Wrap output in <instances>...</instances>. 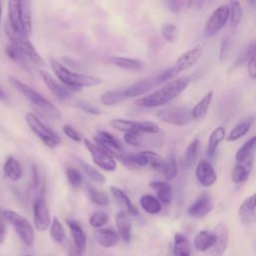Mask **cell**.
Instances as JSON below:
<instances>
[{
  "instance_id": "obj_38",
  "label": "cell",
  "mask_w": 256,
  "mask_h": 256,
  "mask_svg": "<svg viewBox=\"0 0 256 256\" xmlns=\"http://www.w3.org/2000/svg\"><path fill=\"white\" fill-rule=\"evenodd\" d=\"M5 53L12 61L18 63L19 65H21L25 68H29L28 60H30V59L21 50H19L15 45H13L12 43L6 45Z\"/></svg>"
},
{
  "instance_id": "obj_29",
  "label": "cell",
  "mask_w": 256,
  "mask_h": 256,
  "mask_svg": "<svg viewBox=\"0 0 256 256\" xmlns=\"http://www.w3.org/2000/svg\"><path fill=\"white\" fill-rule=\"evenodd\" d=\"M150 188L156 191L157 198L163 204H169L172 200V187L167 182L152 181L149 184Z\"/></svg>"
},
{
  "instance_id": "obj_34",
  "label": "cell",
  "mask_w": 256,
  "mask_h": 256,
  "mask_svg": "<svg viewBox=\"0 0 256 256\" xmlns=\"http://www.w3.org/2000/svg\"><path fill=\"white\" fill-rule=\"evenodd\" d=\"M224 138H225V129H224V127L219 126V127L215 128L212 131V133L209 136L208 146H207V154L210 157L214 156L219 144L224 140Z\"/></svg>"
},
{
  "instance_id": "obj_31",
  "label": "cell",
  "mask_w": 256,
  "mask_h": 256,
  "mask_svg": "<svg viewBox=\"0 0 256 256\" xmlns=\"http://www.w3.org/2000/svg\"><path fill=\"white\" fill-rule=\"evenodd\" d=\"M253 121H254V117L250 116V117H247V118L243 119L242 121L238 122L233 127V129L230 131L229 135L227 136V140L228 141H236L239 138H241L242 136H244L245 134H247L250 130V127H251Z\"/></svg>"
},
{
  "instance_id": "obj_53",
  "label": "cell",
  "mask_w": 256,
  "mask_h": 256,
  "mask_svg": "<svg viewBox=\"0 0 256 256\" xmlns=\"http://www.w3.org/2000/svg\"><path fill=\"white\" fill-rule=\"evenodd\" d=\"M193 0H169L168 6L172 12H179L185 6H192Z\"/></svg>"
},
{
  "instance_id": "obj_39",
  "label": "cell",
  "mask_w": 256,
  "mask_h": 256,
  "mask_svg": "<svg viewBox=\"0 0 256 256\" xmlns=\"http://www.w3.org/2000/svg\"><path fill=\"white\" fill-rule=\"evenodd\" d=\"M199 144H200V141L198 138H195L193 141H191L189 143V145L187 146L186 148V151H185V155L183 157V160H182V165L186 168H190L196 158H197V155H198V150H199Z\"/></svg>"
},
{
  "instance_id": "obj_33",
  "label": "cell",
  "mask_w": 256,
  "mask_h": 256,
  "mask_svg": "<svg viewBox=\"0 0 256 256\" xmlns=\"http://www.w3.org/2000/svg\"><path fill=\"white\" fill-rule=\"evenodd\" d=\"M126 99H127V96L125 94V91L118 89V90H109L104 92L100 96L99 100L105 106H113L123 102Z\"/></svg>"
},
{
  "instance_id": "obj_3",
  "label": "cell",
  "mask_w": 256,
  "mask_h": 256,
  "mask_svg": "<svg viewBox=\"0 0 256 256\" xmlns=\"http://www.w3.org/2000/svg\"><path fill=\"white\" fill-rule=\"evenodd\" d=\"M11 84L20 92L22 93L25 98H27L34 106H36L39 110H41L43 113H45L47 116L53 119H58L61 117V113L59 109L52 104L47 98H45L43 95H41L39 92L28 86L27 84L23 83L19 79L15 77H10Z\"/></svg>"
},
{
  "instance_id": "obj_14",
  "label": "cell",
  "mask_w": 256,
  "mask_h": 256,
  "mask_svg": "<svg viewBox=\"0 0 256 256\" xmlns=\"http://www.w3.org/2000/svg\"><path fill=\"white\" fill-rule=\"evenodd\" d=\"M213 209V201L209 193L202 192L189 206L188 214L194 218H202Z\"/></svg>"
},
{
  "instance_id": "obj_6",
  "label": "cell",
  "mask_w": 256,
  "mask_h": 256,
  "mask_svg": "<svg viewBox=\"0 0 256 256\" xmlns=\"http://www.w3.org/2000/svg\"><path fill=\"white\" fill-rule=\"evenodd\" d=\"M25 120L32 132L49 148H55L60 144L59 136L44 124L34 113L28 112L25 115Z\"/></svg>"
},
{
  "instance_id": "obj_28",
  "label": "cell",
  "mask_w": 256,
  "mask_h": 256,
  "mask_svg": "<svg viewBox=\"0 0 256 256\" xmlns=\"http://www.w3.org/2000/svg\"><path fill=\"white\" fill-rule=\"evenodd\" d=\"M3 171L5 176L12 182H17L22 177V167L19 161L11 155L7 157L3 166Z\"/></svg>"
},
{
  "instance_id": "obj_36",
  "label": "cell",
  "mask_w": 256,
  "mask_h": 256,
  "mask_svg": "<svg viewBox=\"0 0 256 256\" xmlns=\"http://www.w3.org/2000/svg\"><path fill=\"white\" fill-rule=\"evenodd\" d=\"M21 17L24 32L27 36L32 34V12L31 0H21Z\"/></svg>"
},
{
  "instance_id": "obj_5",
  "label": "cell",
  "mask_w": 256,
  "mask_h": 256,
  "mask_svg": "<svg viewBox=\"0 0 256 256\" xmlns=\"http://www.w3.org/2000/svg\"><path fill=\"white\" fill-rule=\"evenodd\" d=\"M0 213L3 218L14 227L16 234L22 243H24L27 247H32L34 245L35 234L30 222L24 216L13 210L5 209L1 210Z\"/></svg>"
},
{
  "instance_id": "obj_12",
  "label": "cell",
  "mask_w": 256,
  "mask_h": 256,
  "mask_svg": "<svg viewBox=\"0 0 256 256\" xmlns=\"http://www.w3.org/2000/svg\"><path fill=\"white\" fill-rule=\"evenodd\" d=\"M228 19H230L229 5L222 4L213 11V13L210 15V17L206 21V24L204 27L206 36L211 37L217 34L227 23Z\"/></svg>"
},
{
  "instance_id": "obj_1",
  "label": "cell",
  "mask_w": 256,
  "mask_h": 256,
  "mask_svg": "<svg viewBox=\"0 0 256 256\" xmlns=\"http://www.w3.org/2000/svg\"><path fill=\"white\" fill-rule=\"evenodd\" d=\"M189 83L190 78L188 76L172 79L160 89L154 91L147 96L137 99L135 101V104L137 106L145 108H153L165 105L178 97L187 88Z\"/></svg>"
},
{
  "instance_id": "obj_22",
  "label": "cell",
  "mask_w": 256,
  "mask_h": 256,
  "mask_svg": "<svg viewBox=\"0 0 256 256\" xmlns=\"http://www.w3.org/2000/svg\"><path fill=\"white\" fill-rule=\"evenodd\" d=\"M7 20L16 31L25 34L23 23H22V17H21V0H8V19Z\"/></svg>"
},
{
  "instance_id": "obj_17",
  "label": "cell",
  "mask_w": 256,
  "mask_h": 256,
  "mask_svg": "<svg viewBox=\"0 0 256 256\" xmlns=\"http://www.w3.org/2000/svg\"><path fill=\"white\" fill-rule=\"evenodd\" d=\"M195 175L198 182L205 187L212 186L217 180V175L214 168L206 160H200L198 162Z\"/></svg>"
},
{
  "instance_id": "obj_21",
  "label": "cell",
  "mask_w": 256,
  "mask_h": 256,
  "mask_svg": "<svg viewBox=\"0 0 256 256\" xmlns=\"http://www.w3.org/2000/svg\"><path fill=\"white\" fill-rule=\"evenodd\" d=\"M214 234L216 235V240L214 245L211 247L210 253L215 254V255H222L228 245V227L225 223H219L217 226L214 228Z\"/></svg>"
},
{
  "instance_id": "obj_13",
  "label": "cell",
  "mask_w": 256,
  "mask_h": 256,
  "mask_svg": "<svg viewBox=\"0 0 256 256\" xmlns=\"http://www.w3.org/2000/svg\"><path fill=\"white\" fill-rule=\"evenodd\" d=\"M41 78L43 79L46 86L49 88V90L61 101L66 100L70 97L71 92L73 91L69 87H67L65 84H63L58 78L55 79L49 72L40 70L39 71Z\"/></svg>"
},
{
  "instance_id": "obj_42",
  "label": "cell",
  "mask_w": 256,
  "mask_h": 256,
  "mask_svg": "<svg viewBox=\"0 0 256 256\" xmlns=\"http://www.w3.org/2000/svg\"><path fill=\"white\" fill-rule=\"evenodd\" d=\"M50 237L52 240L58 244H61L64 242L66 238V233L63 225L58 220L57 217H53L51 224H50Z\"/></svg>"
},
{
  "instance_id": "obj_55",
  "label": "cell",
  "mask_w": 256,
  "mask_h": 256,
  "mask_svg": "<svg viewBox=\"0 0 256 256\" xmlns=\"http://www.w3.org/2000/svg\"><path fill=\"white\" fill-rule=\"evenodd\" d=\"M63 132L68 138H70L74 142H80L82 140V137L79 134V132L69 124H65L63 126Z\"/></svg>"
},
{
  "instance_id": "obj_24",
  "label": "cell",
  "mask_w": 256,
  "mask_h": 256,
  "mask_svg": "<svg viewBox=\"0 0 256 256\" xmlns=\"http://www.w3.org/2000/svg\"><path fill=\"white\" fill-rule=\"evenodd\" d=\"M127 214L128 213L126 211H120L119 213H117L115 216V223L120 238L128 243L131 240L132 226Z\"/></svg>"
},
{
  "instance_id": "obj_46",
  "label": "cell",
  "mask_w": 256,
  "mask_h": 256,
  "mask_svg": "<svg viewBox=\"0 0 256 256\" xmlns=\"http://www.w3.org/2000/svg\"><path fill=\"white\" fill-rule=\"evenodd\" d=\"M256 147V136L251 137L250 139H248L236 152L235 158L236 161H241L243 159H245L246 157H248L250 154H252L253 149Z\"/></svg>"
},
{
  "instance_id": "obj_20",
  "label": "cell",
  "mask_w": 256,
  "mask_h": 256,
  "mask_svg": "<svg viewBox=\"0 0 256 256\" xmlns=\"http://www.w3.org/2000/svg\"><path fill=\"white\" fill-rule=\"evenodd\" d=\"M254 157L250 154L248 157L241 161H237V164L232 171V180L234 183H243L248 178L253 169Z\"/></svg>"
},
{
  "instance_id": "obj_50",
  "label": "cell",
  "mask_w": 256,
  "mask_h": 256,
  "mask_svg": "<svg viewBox=\"0 0 256 256\" xmlns=\"http://www.w3.org/2000/svg\"><path fill=\"white\" fill-rule=\"evenodd\" d=\"M75 106L81 110L82 112L84 113H87V114H90V115H95V116H98L101 114V111L100 109L95 106L94 104H91L87 101H83V100H79V101H76L75 102Z\"/></svg>"
},
{
  "instance_id": "obj_59",
  "label": "cell",
  "mask_w": 256,
  "mask_h": 256,
  "mask_svg": "<svg viewBox=\"0 0 256 256\" xmlns=\"http://www.w3.org/2000/svg\"><path fill=\"white\" fill-rule=\"evenodd\" d=\"M249 2V4L254 8L256 9V0H247Z\"/></svg>"
},
{
  "instance_id": "obj_52",
  "label": "cell",
  "mask_w": 256,
  "mask_h": 256,
  "mask_svg": "<svg viewBox=\"0 0 256 256\" xmlns=\"http://www.w3.org/2000/svg\"><path fill=\"white\" fill-rule=\"evenodd\" d=\"M179 73H180V72H179L174 66H172V67H170V68H168V69H166V70L160 72V73L157 74L156 76H157V79H158L159 84H162V83H164V82H167V81H169V80L174 79Z\"/></svg>"
},
{
  "instance_id": "obj_43",
  "label": "cell",
  "mask_w": 256,
  "mask_h": 256,
  "mask_svg": "<svg viewBox=\"0 0 256 256\" xmlns=\"http://www.w3.org/2000/svg\"><path fill=\"white\" fill-rule=\"evenodd\" d=\"M87 193H88L90 200L94 204H96L98 206H107L109 204L108 195L104 191H101L93 186H88Z\"/></svg>"
},
{
  "instance_id": "obj_57",
  "label": "cell",
  "mask_w": 256,
  "mask_h": 256,
  "mask_svg": "<svg viewBox=\"0 0 256 256\" xmlns=\"http://www.w3.org/2000/svg\"><path fill=\"white\" fill-rule=\"evenodd\" d=\"M248 73L256 80V57H253L248 61Z\"/></svg>"
},
{
  "instance_id": "obj_49",
  "label": "cell",
  "mask_w": 256,
  "mask_h": 256,
  "mask_svg": "<svg viewBox=\"0 0 256 256\" xmlns=\"http://www.w3.org/2000/svg\"><path fill=\"white\" fill-rule=\"evenodd\" d=\"M160 32L164 40L169 43H173L177 38V28L171 23H164L161 26Z\"/></svg>"
},
{
  "instance_id": "obj_41",
  "label": "cell",
  "mask_w": 256,
  "mask_h": 256,
  "mask_svg": "<svg viewBox=\"0 0 256 256\" xmlns=\"http://www.w3.org/2000/svg\"><path fill=\"white\" fill-rule=\"evenodd\" d=\"M253 57H256V40H254L253 42L248 44L242 50V52L238 55L237 59L235 60L234 65H233V67L231 69L233 70V69H235V68H237L239 66H242L245 63H248V61L251 58H253Z\"/></svg>"
},
{
  "instance_id": "obj_2",
  "label": "cell",
  "mask_w": 256,
  "mask_h": 256,
  "mask_svg": "<svg viewBox=\"0 0 256 256\" xmlns=\"http://www.w3.org/2000/svg\"><path fill=\"white\" fill-rule=\"evenodd\" d=\"M51 68L55 76L73 91H79L84 87L97 86L101 83L99 77L72 71L55 59L51 60Z\"/></svg>"
},
{
  "instance_id": "obj_16",
  "label": "cell",
  "mask_w": 256,
  "mask_h": 256,
  "mask_svg": "<svg viewBox=\"0 0 256 256\" xmlns=\"http://www.w3.org/2000/svg\"><path fill=\"white\" fill-rule=\"evenodd\" d=\"M160 85L157 79V76H152L146 79H142L139 80L135 83H133L132 85H130L128 88H126L125 94L127 96V98H134V97H138V96H142L144 94H146L148 91H150L151 89H153L154 87Z\"/></svg>"
},
{
  "instance_id": "obj_25",
  "label": "cell",
  "mask_w": 256,
  "mask_h": 256,
  "mask_svg": "<svg viewBox=\"0 0 256 256\" xmlns=\"http://www.w3.org/2000/svg\"><path fill=\"white\" fill-rule=\"evenodd\" d=\"M256 210V192L247 197L239 207V215L244 224H249L254 220Z\"/></svg>"
},
{
  "instance_id": "obj_15",
  "label": "cell",
  "mask_w": 256,
  "mask_h": 256,
  "mask_svg": "<svg viewBox=\"0 0 256 256\" xmlns=\"http://www.w3.org/2000/svg\"><path fill=\"white\" fill-rule=\"evenodd\" d=\"M95 142L111 155L120 157V153L122 152V145L119 140L111 133L103 130L99 131L95 136Z\"/></svg>"
},
{
  "instance_id": "obj_4",
  "label": "cell",
  "mask_w": 256,
  "mask_h": 256,
  "mask_svg": "<svg viewBox=\"0 0 256 256\" xmlns=\"http://www.w3.org/2000/svg\"><path fill=\"white\" fill-rule=\"evenodd\" d=\"M4 31L7 37L9 38V40L11 41V43L15 45L19 50H21L30 59L31 62L39 66H43L45 64L44 60L42 59V57L40 56V54L38 53L34 45L28 39V36L16 31L11 26L8 20L4 22Z\"/></svg>"
},
{
  "instance_id": "obj_48",
  "label": "cell",
  "mask_w": 256,
  "mask_h": 256,
  "mask_svg": "<svg viewBox=\"0 0 256 256\" xmlns=\"http://www.w3.org/2000/svg\"><path fill=\"white\" fill-rule=\"evenodd\" d=\"M66 177L68 179V182L69 184L77 189L79 188L81 185H82V182H83V178H82V175L81 173L75 169V168H72V167H68L66 169Z\"/></svg>"
},
{
  "instance_id": "obj_27",
  "label": "cell",
  "mask_w": 256,
  "mask_h": 256,
  "mask_svg": "<svg viewBox=\"0 0 256 256\" xmlns=\"http://www.w3.org/2000/svg\"><path fill=\"white\" fill-rule=\"evenodd\" d=\"M215 240H216V235L214 234V232L211 233V232H208L207 230H201L194 237L193 245L197 251L203 252L210 249L214 245Z\"/></svg>"
},
{
  "instance_id": "obj_51",
  "label": "cell",
  "mask_w": 256,
  "mask_h": 256,
  "mask_svg": "<svg viewBox=\"0 0 256 256\" xmlns=\"http://www.w3.org/2000/svg\"><path fill=\"white\" fill-rule=\"evenodd\" d=\"M124 141L132 146H140L143 141L142 133L135 131H127L124 134Z\"/></svg>"
},
{
  "instance_id": "obj_9",
  "label": "cell",
  "mask_w": 256,
  "mask_h": 256,
  "mask_svg": "<svg viewBox=\"0 0 256 256\" xmlns=\"http://www.w3.org/2000/svg\"><path fill=\"white\" fill-rule=\"evenodd\" d=\"M110 126L116 130L123 132L135 131L142 134H155L159 132V126L156 123L150 121H133L117 118L110 121Z\"/></svg>"
},
{
  "instance_id": "obj_40",
  "label": "cell",
  "mask_w": 256,
  "mask_h": 256,
  "mask_svg": "<svg viewBox=\"0 0 256 256\" xmlns=\"http://www.w3.org/2000/svg\"><path fill=\"white\" fill-rule=\"evenodd\" d=\"M163 173L167 181L174 180L178 175V166H177V160L173 152L169 154L166 160H164L163 165Z\"/></svg>"
},
{
  "instance_id": "obj_32",
  "label": "cell",
  "mask_w": 256,
  "mask_h": 256,
  "mask_svg": "<svg viewBox=\"0 0 256 256\" xmlns=\"http://www.w3.org/2000/svg\"><path fill=\"white\" fill-rule=\"evenodd\" d=\"M140 206L141 208L148 214L154 215L158 214L161 211V202L158 198L150 195V194H144L140 197Z\"/></svg>"
},
{
  "instance_id": "obj_8",
  "label": "cell",
  "mask_w": 256,
  "mask_h": 256,
  "mask_svg": "<svg viewBox=\"0 0 256 256\" xmlns=\"http://www.w3.org/2000/svg\"><path fill=\"white\" fill-rule=\"evenodd\" d=\"M156 117L162 122L175 126H183L190 123L193 120L191 110L187 107L179 106L161 109L157 112Z\"/></svg>"
},
{
  "instance_id": "obj_54",
  "label": "cell",
  "mask_w": 256,
  "mask_h": 256,
  "mask_svg": "<svg viewBox=\"0 0 256 256\" xmlns=\"http://www.w3.org/2000/svg\"><path fill=\"white\" fill-rule=\"evenodd\" d=\"M230 47H231V41H230V38L229 37H225L222 39V42H221V45H220V50H219V60L220 62H223L229 52H230Z\"/></svg>"
},
{
  "instance_id": "obj_10",
  "label": "cell",
  "mask_w": 256,
  "mask_h": 256,
  "mask_svg": "<svg viewBox=\"0 0 256 256\" xmlns=\"http://www.w3.org/2000/svg\"><path fill=\"white\" fill-rule=\"evenodd\" d=\"M33 221L38 231H45L50 227L51 218L49 208L43 195V190L33 199Z\"/></svg>"
},
{
  "instance_id": "obj_26",
  "label": "cell",
  "mask_w": 256,
  "mask_h": 256,
  "mask_svg": "<svg viewBox=\"0 0 256 256\" xmlns=\"http://www.w3.org/2000/svg\"><path fill=\"white\" fill-rule=\"evenodd\" d=\"M110 192L113 196V198L119 203V205H121L125 211L131 215V216H137L138 215V210L136 209V207L132 204L129 196L119 187L116 186H111L110 187Z\"/></svg>"
},
{
  "instance_id": "obj_7",
  "label": "cell",
  "mask_w": 256,
  "mask_h": 256,
  "mask_svg": "<svg viewBox=\"0 0 256 256\" xmlns=\"http://www.w3.org/2000/svg\"><path fill=\"white\" fill-rule=\"evenodd\" d=\"M83 143L88 150L93 162L105 171H114L117 167V162L113 155L107 152L97 143H93L89 139H84Z\"/></svg>"
},
{
  "instance_id": "obj_56",
  "label": "cell",
  "mask_w": 256,
  "mask_h": 256,
  "mask_svg": "<svg viewBox=\"0 0 256 256\" xmlns=\"http://www.w3.org/2000/svg\"><path fill=\"white\" fill-rule=\"evenodd\" d=\"M7 221L3 218V216L1 215L0 213V244H2L5 240V237H6V231H7V228H6V223Z\"/></svg>"
},
{
  "instance_id": "obj_60",
  "label": "cell",
  "mask_w": 256,
  "mask_h": 256,
  "mask_svg": "<svg viewBox=\"0 0 256 256\" xmlns=\"http://www.w3.org/2000/svg\"><path fill=\"white\" fill-rule=\"evenodd\" d=\"M2 26V5H1V0H0V29Z\"/></svg>"
},
{
  "instance_id": "obj_23",
  "label": "cell",
  "mask_w": 256,
  "mask_h": 256,
  "mask_svg": "<svg viewBox=\"0 0 256 256\" xmlns=\"http://www.w3.org/2000/svg\"><path fill=\"white\" fill-rule=\"evenodd\" d=\"M94 238L100 246L104 248H110L118 243L120 236L118 232L114 231L113 229L101 227L94 231Z\"/></svg>"
},
{
  "instance_id": "obj_37",
  "label": "cell",
  "mask_w": 256,
  "mask_h": 256,
  "mask_svg": "<svg viewBox=\"0 0 256 256\" xmlns=\"http://www.w3.org/2000/svg\"><path fill=\"white\" fill-rule=\"evenodd\" d=\"M212 97H213V92L209 91L191 110L192 112V117L193 119H200L202 117L205 116V114L207 113L209 106L211 104L212 101Z\"/></svg>"
},
{
  "instance_id": "obj_18",
  "label": "cell",
  "mask_w": 256,
  "mask_h": 256,
  "mask_svg": "<svg viewBox=\"0 0 256 256\" xmlns=\"http://www.w3.org/2000/svg\"><path fill=\"white\" fill-rule=\"evenodd\" d=\"M203 54V47L202 45H197L192 49L183 53L175 62L174 67L179 71H185L192 67L202 56Z\"/></svg>"
},
{
  "instance_id": "obj_47",
  "label": "cell",
  "mask_w": 256,
  "mask_h": 256,
  "mask_svg": "<svg viewBox=\"0 0 256 256\" xmlns=\"http://www.w3.org/2000/svg\"><path fill=\"white\" fill-rule=\"evenodd\" d=\"M89 224L91 227L97 229L103 227L109 221V215L104 211H95L89 217Z\"/></svg>"
},
{
  "instance_id": "obj_30",
  "label": "cell",
  "mask_w": 256,
  "mask_h": 256,
  "mask_svg": "<svg viewBox=\"0 0 256 256\" xmlns=\"http://www.w3.org/2000/svg\"><path fill=\"white\" fill-rule=\"evenodd\" d=\"M109 62L119 68H122L125 70H132V71L140 70L144 66L143 62L138 59L121 57V56H112L109 58Z\"/></svg>"
},
{
  "instance_id": "obj_45",
  "label": "cell",
  "mask_w": 256,
  "mask_h": 256,
  "mask_svg": "<svg viewBox=\"0 0 256 256\" xmlns=\"http://www.w3.org/2000/svg\"><path fill=\"white\" fill-rule=\"evenodd\" d=\"M80 165L82 167V169L84 170V172L86 173V175L94 182L98 183V184H104L106 179H105V176L100 172L98 171L95 167H93L92 165L86 163V162H83V161H80Z\"/></svg>"
},
{
  "instance_id": "obj_44",
  "label": "cell",
  "mask_w": 256,
  "mask_h": 256,
  "mask_svg": "<svg viewBox=\"0 0 256 256\" xmlns=\"http://www.w3.org/2000/svg\"><path fill=\"white\" fill-rule=\"evenodd\" d=\"M230 21L233 26H237L243 17V10L239 0H229Z\"/></svg>"
},
{
  "instance_id": "obj_35",
  "label": "cell",
  "mask_w": 256,
  "mask_h": 256,
  "mask_svg": "<svg viewBox=\"0 0 256 256\" xmlns=\"http://www.w3.org/2000/svg\"><path fill=\"white\" fill-rule=\"evenodd\" d=\"M172 253L178 256H188L191 253V244L189 240L181 233H176L174 235Z\"/></svg>"
},
{
  "instance_id": "obj_19",
  "label": "cell",
  "mask_w": 256,
  "mask_h": 256,
  "mask_svg": "<svg viewBox=\"0 0 256 256\" xmlns=\"http://www.w3.org/2000/svg\"><path fill=\"white\" fill-rule=\"evenodd\" d=\"M66 223L70 229L76 253L82 254L85 251L87 245V238L84 233V230L82 229L79 222L74 219H67Z\"/></svg>"
},
{
  "instance_id": "obj_58",
  "label": "cell",
  "mask_w": 256,
  "mask_h": 256,
  "mask_svg": "<svg viewBox=\"0 0 256 256\" xmlns=\"http://www.w3.org/2000/svg\"><path fill=\"white\" fill-rule=\"evenodd\" d=\"M6 93L1 89V87H0V100H5L6 99Z\"/></svg>"
},
{
  "instance_id": "obj_11",
  "label": "cell",
  "mask_w": 256,
  "mask_h": 256,
  "mask_svg": "<svg viewBox=\"0 0 256 256\" xmlns=\"http://www.w3.org/2000/svg\"><path fill=\"white\" fill-rule=\"evenodd\" d=\"M124 160L134 166L151 167L153 169H162L164 165L163 158L154 151L144 150L135 154H130L124 157Z\"/></svg>"
}]
</instances>
